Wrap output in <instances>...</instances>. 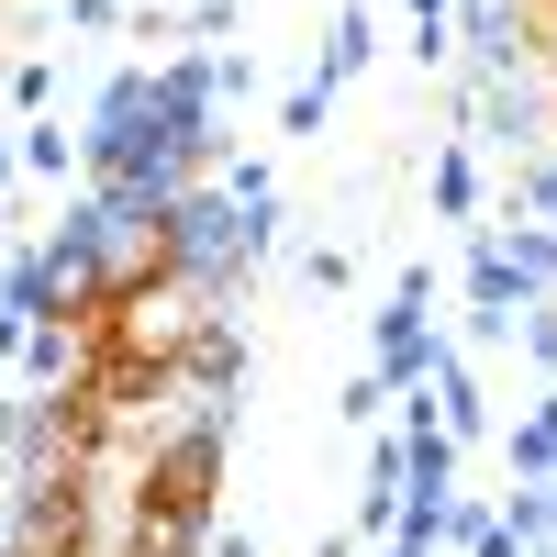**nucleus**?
Returning <instances> with one entry per match:
<instances>
[{
	"instance_id": "f257e3e1",
	"label": "nucleus",
	"mask_w": 557,
	"mask_h": 557,
	"mask_svg": "<svg viewBox=\"0 0 557 557\" xmlns=\"http://www.w3.org/2000/svg\"><path fill=\"white\" fill-rule=\"evenodd\" d=\"M513 480H524V491H535V480H557V391L513 424Z\"/></svg>"
},
{
	"instance_id": "f03ea898",
	"label": "nucleus",
	"mask_w": 557,
	"mask_h": 557,
	"mask_svg": "<svg viewBox=\"0 0 557 557\" xmlns=\"http://www.w3.org/2000/svg\"><path fill=\"white\" fill-rule=\"evenodd\" d=\"M190 546H201V524H178V513H157V502H134L123 557H190Z\"/></svg>"
},
{
	"instance_id": "7ed1b4c3",
	"label": "nucleus",
	"mask_w": 557,
	"mask_h": 557,
	"mask_svg": "<svg viewBox=\"0 0 557 557\" xmlns=\"http://www.w3.org/2000/svg\"><path fill=\"white\" fill-rule=\"evenodd\" d=\"M435 212H457V223L480 212V157H469V146H446V157H435Z\"/></svg>"
},
{
	"instance_id": "20e7f679",
	"label": "nucleus",
	"mask_w": 557,
	"mask_h": 557,
	"mask_svg": "<svg viewBox=\"0 0 557 557\" xmlns=\"http://www.w3.org/2000/svg\"><path fill=\"white\" fill-rule=\"evenodd\" d=\"M12 168H34V178H67V168H78V134H57V123H34L23 146H12Z\"/></svg>"
},
{
	"instance_id": "39448f33",
	"label": "nucleus",
	"mask_w": 557,
	"mask_h": 557,
	"mask_svg": "<svg viewBox=\"0 0 557 557\" xmlns=\"http://www.w3.org/2000/svg\"><path fill=\"white\" fill-rule=\"evenodd\" d=\"M368 67V12H335V45H323V89Z\"/></svg>"
},
{
	"instance_id": "423d86ee",
	"label": "nucleus",
	"mask_w": 557,
	"mask_h": 557,
	"mask_svg": "<svg viewBox=\"0 0 557 557\" xmlns=\"http://www.w3.org/2000/svg\"><path fill=\"white\" fill-rule=\"evenodd\" d=\"M357 535H401V480H368L357 491Z\"/></svg>"
},
{
	"instance_id": "0eeeda50",
	"label": "nucleus",
	"mask_w": 557,
	"mask_h": 557,
	"mask_svg": "<svg viewBox=\"0 0 557 557\" xmlns=\"http://www.w3.org/2000/svg\"><path fill=\"white\" fill-rule=\"evenodd\" d=\"M513 335H524V357L557 380V312H546V301H524V312H513Z\"/></svg>"
},
{
	"instance_id": "6e6552de",
	"label": "nucleus",
	"mask_w": 557,
	"mask_h": 557,
	"mask_svg": "<svg viewBox=\"0 0 557 557\" xmlns=\"http://www.w3.org/2000/svg\"><path fill=\"white\" fill-rule=\"evenodd\" d=\"M391 557H435V546H401V535H391Z\"/></svg>"
},
{
	"instance_id": "1a4fd4ad",
	"label": "nucleus",
	"mask_w": 557,
	"mask_h": 557,
	"mask_svg": "<svg viewBox=\"0 0 557 557\" xmlns=\"http://www.w3.org/2000/svg\"><path fill=\"white\" fill-rule=\"evenodd\" d=\"M535 557H557V546H535Z\"/></svg>"
}]
</instances>
